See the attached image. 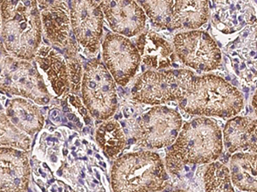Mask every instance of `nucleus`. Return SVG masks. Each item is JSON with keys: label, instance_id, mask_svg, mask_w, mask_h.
Instances as JSON below:
<instances>
[{"label": "nucleus", "instance_id": "obj_1", "mask_svg": "<svg viewBox=\"0 0 257 192\" xmlns=\"http://www.w3.org/2000/svg\"><path fill=\"white\" fill-rule=\"evenodd\" d=\"M223 144L222 132L214 120L199 117L184 123L167 152V169L178 175L187 165L214 162L222 154Z\"/></svg>", "mask_w": 257, "mask_h": 192}, {"label": "nucleus", "instance_id": "obj_2", "mask_svg": "<svg viewBox=\"0 0 257 192\" xmlns=\"http://www.w3.org/2000/svg\"><path fill=\"white\" fill-rule=\"evenodd\" d=\"M41 12L37 1H1V40L8 55L32 60L41 42Z\"/></svg>", "mask_w": 257, "mask_h": 192}, {"label": "nucleus", "instance_id": "obj_3", "mask_svg": "<svg viewBox=\"0 0 257 192\" xmlns=\"http://www.w3.org/2000/svg\"><path fill=\"white\" fill-rule=\"evenodd\" d=\"M178 102L186 113L202 116L231 119L243 108L242 92L213 74L195 76Z\"/></svg>", "mask_w": 257, "mask_h": 192}, {"label": "nucleus", "instance_id": "obj_4", "mask_svg": "<svg viewBox=\"0 0 257 192\" xmlns=\"http://www.w3.org/2000/svg\"><path fill=\"white\" fill-rule=\"evenodd\" d=\"M168 175L160 156L139 152L123 154L111 169L114 192H155L165 187Z\"/></svg>", "mask_w": 257, "mask_h": 192}, {"label": "nucleus", "instance_id": "obj_5", "mask_svg": "<svg viewBox=\"0 0 257 192\" xmlns=\"http://www.w3.org/2000/svg\"><path fill=\"white\" fill-rule=\"evenodd\" d=\"M194 77L187 70H148L135 82L132 96L138 102L157 106L178 101Z\"/></svg>", "mask_w": 257, "mask_h": 192}, {"label": "nucleus", "instance_id": "obj_6", "mask_svg": "<svg viewBox=\"0 0 257 192\" xmlns=\"http://www.w3.org/2000/svg\"><path fill=\"white\" fill-rule=\"evenodd\" d=\"M83 102L95 119H109L117 108V94L113 77L99 60H93L85 67L82 80Z\"/></svg>", "mask_w": 257, "mask_h": 192}, {"label": "nucleus", "instance_id": "obj_7", "mask_svg": "<svg viewBox=\"0 0 257 192\" xmlns=\"http://www.w3.org/2000/svg\"><path fill=\"white\" fill-rule=\"evenodd\" d=\"M1 89L12 95L31 99L38 104L50 102L51 95L36 67L8 54L1 59Z\"/></svg>", "mask_w": 257, "mask_h": 192}, {"label": "nucleus", "instance_id": "obj_8", "mask_svg": "<svg viewBox=\"0 0 257 192\" xmlns=\"http://www.w3.org/2000/svg\"><path fill=\"white\" fill-rule=\"evenodd\" d=\"M182 117L167 106H155L138 119L136 138L138 144L149 148L173 146L181 131Z\"/></svg>", "mask_w": 257, "mask_h": 192}, {"label": "nucleus", "instance_id": "obj_9", "mask_svg": "<svg viewBox=\"0 0 257 192\" xmlns=\"http://www.w3.org/2000/svg\"><path fill=\"white\" fill-rule=\"evenodd\" d=\"M176 55L183 64L198 72L216 70L221 62V53L208 32L200 30L180 32L173 41Z\"/></svg>", "mask_w": 257, "mask_h": 192}, {"label": "nucleus", "instance_id": "obj_10", "mask_svg": "<svg viewBox=\"0 0 257 192\" xmlns=\"http://www.w3.org/2000/svg\"><path fill=\"white\" fill-rule=\"evenodd\" d=\"M103 59L114 80L125 86L140 66V53L132 41L117 34H108L102 44Z\"/></svg>", "mask_w": 257, "mask_h": 192}, {"label": "nucleus", "instance_id": "obj_11", "mask_svg": "<svg viewBox=\"0 0 257 192\" xmlns=\"http://www.w3.org/2000/svg\"><path fill=\"white\" fill-rule=\"evenodd\" d=\"M70 22L76 41L89 54L98 52L103 32V13L100 2L71 1Z\"/></svg>", "mask_w": 257, "mask_h": 192}, {"label": "nucleus", "instance_id": "obj_12", "mask_svg": "<svg viewBox=\"0 0 257 192\" xmlns=\"http://www.w3.org/2000/svg\"><path fill=\"white\" fill-rule=\"evenodd\" d=\"M41 22L47 38L53 44L67 50H76V42L71 38L70 9L63 1H38Z\"/></svg>", "mask_w": 257, "mask_h": 192}, {"label": "nucleus", "instance_id": "obj_13", "mask_svg": "<svg viewBox=\"0 0 257 192\" xmlns=\"http://www.w3.org/2000/svg\"><path fill=\"white\" fill-rule=\"evenodd\" d=\"M100 6L113 32L126 38L138 35L146 25V14L136 1H102Z\"/></svg>", "mask_w": 257, "mask_h": 192}, {"label": "nucleus", "instance_id": "obj_14", "mask_svg": "<svg viewBox=\"0 0 257 192\" xmlns=\"http://www.w3.org/2000/svg\"><path fill=\"white\" fill-rule=\"evenodd\" d=\"M0 190L26 192L30 183V166L26 152L2 147L0 150Z\"/></svg>", "mask_w": 257, "mask_h": 192}, {"label": "nucleus", "instance_id": "obj_15", "mask_svg": "<svg viewBox=\"0 0 257 192\" xmlns=\"http://www.w3.org/2000/svg\"><path fill=\"white\" fill-rule=\"evenodd\" d=\"M223 144L229 153L250 152L257 154V119L231 118L223 131Z\"/></svg>", "mask_w": 257, "mask_h": 192}, {"label": "nucleus", "instance_id": "obj_16", "mask_svg": "<svg viewBox=\"0 0 257 192\" xmlns=\"http://www.w3.org/2000/svg\"><path fill=\"white\" fill-rule=\"evenodd\" d=\"M35 58L41 71L46 74L57 96H62L70 90L67 62L61 54L51 47L42 46L39 48Z\"/></svg>", "mask_w": 257, "mask_h": 192}, {"label": "nucleus", "instance_id": "obj_17", "mask_svg": "<svg viewBox=\"0 0 257 192\" xmlns=\"http://www.w3.org/2000/svg\"><path fill=\"white\" fill-rule=\"evenodd\" d=\"M136 44L142 62L148 67L160 70L172 66L173 46L158 34L153 31L143 32L137 38Z\"/></svg>", "mask_w": 257, "mask_h": 192}, {"label": "nucleus", "instance_id": "obj_18", "mask_svg": "<svg viewBox=\"0 0 257 192\" xmlns=\"http://www.w3.org/2000/svg\"><path fill=\"white\" fill-rule=\"evenodd\" d=\"M6 114L17 128L30 136L41 131L44 125V117L41 110L26 99L15 98L9 101Z\"/></svg>", "mask_w": 257, "mask_h": 192}, {"label": "nucleus", "instance_id": "obj_19", "mask_svg": "<svg viewBox=\"0 0 257 192\" xmlns=\"http://www.w3.org/2000/svg\"><path fill=\"white\" fill-rule=\"evenodd\" d=\"M209 18L208 1H175L173 9V30H196Z\"/></svg>", "mask_w": 257, "mask_h": 192}, {"label": "nucleus", "instance_id": "obj_20", "mask_svg": "<svg viewBox=\"0 0 257 192\" xmlns=\"http://www.w3.org/2000/svg\"><path fill=\"white\" fill-rule=\"evenodd\" d=\"M233 186L243 192H257V154L237 152L230 162Z\"/></svg>", "mask_w": 257, "mask_h": 192}, {"label": "nucleus", "instance_id": "obj_21", "mask_svg": "<svg viewBox=\"0 0 257 192\" xmlns=\"http://www.w3.org/2000/svg\"><path fill=\"white\" fill-rule=\"evenodd\" d=\"M95 138L100 148L110 158H113L122 152L126 144L123 129L116 120L102 123L97 129Z\"/></svg>", "mask_w": 257, "mask_h": 192}, {"label": "nucleus", "instance_id": "obj_22", "mask_svg": "<svg viewBox=\"0 0 257 192\" xmlns=\"http://www.w3.org/2000/svg\"><path fill=\"white\" fill-rule=\"evenodd\" d=\"M204 184L205 192H237L231 183L230 169L217 160L206 169Z\"/></svg>", "mask_w": 257, "mask_h": 192}, {"label": "nucleus", "instance_id": "obj_23", "mask_svg": "<svg viewBox=\"0 0 257 192\" xmlns=\"http://www.w3.org/2000/svg\"><path fill=\"white\" fill-rule=\"evenodd\" d=\"M175 1H140L145 14L155 26L173 30V9Z\"/></svg>", "mask_w": 257, "mask_h": 192}, {"label": "nucleus", "instance_id": "obj_24", "mask_svg": "<svg viewBox=\"0 0 257 192\" xmlns=\"http://www.w3.org/2000/svg\"><path fill=\"white\" fill-rule=\"evenodd\" d=\"M31 140L29 134L21 131L10 120L6 113L1 112V146L7 148L29 150Z\"/></svg>", "mask_w": 257, "mask_h": 192}, {"label": "nucleus", "instance_id": "obj_25", "mask_svg": "<svg viewBox=\"0 0 257 192\" xmlns=\"http://www.w3.org/2000/svg\"><path fill=\"white\" fill-rule=\"evenodd\" d=\"M76 52L74 50H67L66 58H67L68 72H69V78H70V86L72 92L76 94L80 90V86L82 84V66L78 59L76 58Z\"/></svg>", "mask_w": 257, "mask_h": 192}, {"label": "nucleus", "instance_id": "obj_26", "mask_svg": "<svg viewBox=\"0 0 257 192\" xmlns=\"http://www.w3.org/2000/svg\"><path fill=\"white\" fill-rule=\"evenodd\" d=\"M252 107L254 108V113L257 116V90L252 99Z\"/></svg>", "mask_w": 257, "mask_h": 192}, {"label": "nucleus", "instance_id": "obj_27", "mask_svg": "<svg viewBox=\"0 0 257 192\" xmlns=\"http://www.w3.org/2000/svg\"><path fill=\"white\" fill-rule=\"evenodd\" d=\"M184 192V190H175V192Z\"/></svg>", "mask_w": 257, "mask_h": 192}]
</instances>
